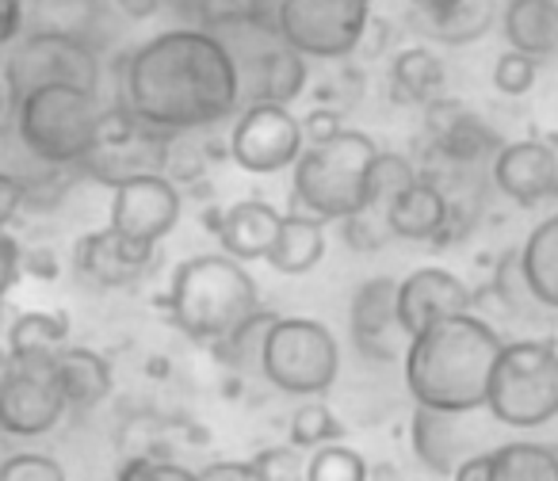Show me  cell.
Here are the masks:
<instances>
[{"instance_id":"obj_1","label":"cell","mask_w":558,"mask_h":481,"mask_svg":"<svg viewBox=\"0 0 558 481\" xmlns=\"http://www.w3.org/2000/svg\"><path fill=\"white\" fill-rule=\"evenodd\" d=\"M116 103L169 138L207 131L241 111L238 65L207 27H169L123 58Z\"/></svg>"},{"instance_id":"obj_2","label":"cell","mask_w":558,"mask_h":481,"mask_svg":"<svg viewBox=\"0 0 558 481\" xmlns=\"http://www.w3.org/2000/svg\"><path fill=\"white\" fill-rule=\"evenodd\" d=\"M505 336L478 313H456L410 336L402 356V379L413 405L440 412L486 409L489 374L501 356Z\"/></svg>"},{"instance_id":"obj_3","label":"cell","mask_w":558,"mask_h":481,"mask_svg":"<svg viewBox=\"0 0 558 481\" xmlns=\"http://www.w3.org/2000/svg\"><path fill=\"white\" fill-rule=\"evenodd\" d=\"M161 306L187 341L215 348L248 313L260 310V287L248 275V268L226 257L222 249L199 252V257H187L172 268Z\"/></svg>"},{"instance_id":"obj_4","label":"cell","mask_w":558,"mask_h":481,"mask_svg":"<svg viewBox=\"0 0 558 481\" xmlns=\"http://www.w3.org/2000/svg\"><path fill=\"white\" fill-rule=\"evenodd\" d=\"M104 111H108V103L100 100V92L73 85H47L16 100L12 134L47 169L81 172L100 141Z\"/></svg>"},{"instance_id":"obj_5","label":"cell","mask_w":558,"mask_h":481,"mask_svg":"<svg viewBox=\"0 0 558 481\" xmlns=\"http://www.w3.org/2000/svg\"><path fill=\"white\" fill-rule=\"evenodd\" d=\"M379 157L372 134L344 126L337 138L306 146L291 164V210L318 222H344L372 199V164Z\"/></svg>"},{"instance_id":"obj_6","label":"cell","mask_w":558,"mask_h":481,"mask_svg":"<svg viewBox=\"0 0 558 481\" xmlns=\"http://www.w3.org/2000/svg\"><path fill=\"white\" fill-rule=\"evenodd\" d=\"M486 412L512 432H532L558 417V344L550 336H517L501 344Z\"/></svg>"},{"instance_id":"obj_7","label":"cell","mask_w":558,"mask_h":481,"mask_svg":"<svg viewBox=\"0 0 558 481\" xmlns=\"http://www.w3.org/2000/svg\"><path fill=\"white\" fill-rule=\"evenodd\" d=\"M341 374V344L318 318H276L264 336L260 379L288 397H326Z\"/></svg>"},{"instance_id":"obj_8","label":"cell","mask_w":558,"mask_h":481,"mask_svg":"<svg viewBox=\"0 0 558 481\" xmlns=\"http://www.w3.org/2000/svg\"><path fill=\"white\" fill-rule=\"evenodd\" d=\"M276 27L306 62H341L364 47L372 4L360 0H279Z\"/></svg>"},{"instance_id":"obj_9","label":"cell","mask_w":558,"mask_h":481,"mask_svg":"<svg viewBox=\"0 0 558 481\" xmlns=\"http://www.w3.org/2000/svg\"><path fill=\"white\" fill-rule=\"evenodd\" d=\"M4 77H9L16 100L47 85H73V88H88V92H100L104 65L88 39L32 32L12 42L9 62H4Z\"/></svg>"},{"instance_id":"obj_10","label":"cell","mask_w":558,"mask_h":481,"mask_svg":"<svg viewBox=\"0 0 558 481\" xmlns=\"http://www.w3.org/2000/svg\"><path fill=\"white\" fill-rule=\"evenodd\" d=\"M70 417L54 374V356L12 359L0 363V435L9 440H43Z\"/></svg>"},{"instance_id":"obj_11","label":"cell","mask_w":558,"mask_h":481,"mask_svg":"<svg viewBox=\"0 0 558 481\" xmlns=\"http://www.w3.org/2000/svg\"><path fill=\"white\" fill-rule=\"evenodd\" d=\"M303 149V123L283 103H245L233 115L230 161L248 176H271V172L291 169Z\"/></svg>"},{"instance_id":"obj_12","label":"cell","mask_w":558,"mask_h":481,"mask_svg":"<svg viewBox=\"0 0 558 481\" xmlns=\"http://www.w3.org/2000/svg\"><path fill=\"white\" fill-rule=\"evenodd\" d=\"M169 141H172L169 134H157L154 126L138 123L131 111L111 103L104 111L100 141H96L93 157H88L81 172L104 180L108 187L123 184L131 176H146V172H165Z\"/></svg>"},{"instance_id":"obj_13","label":"cell","mask_w":558,"mask_h":481,"mask_svg":"<svg viewBox=\"0 0 558 481\" xmlns=\"http://www.w3.org/2000/svg\"><path fill=\"white\" fill-rule=\"evenodd\" d=\"M180 214H184V195L177 180H169L165 172H146L111 187L108 225L142 245H161L177 230Z\"/></svg>"},{"instance_id":"obj_14","label":"cell","mask_w":558,"mask_h":481,"mask_svg":"<svg viewBox=\"0 0 558 481\" xmlns=\"http://www.w3.org/2000/svg\"><path fill=\"white\" fill-rule=\"evenodd\" d=\"M349 336L356 351L372 363H402L410 333L398 318V280L372 275L356 287L349 303Z\"/></svg>"},{"instance_id":"obj_15","label":"cell","mask_w":558,"mask_h":481,"mask_svg":"<svg viewBox=\"0 0 558 481\" xmlns=\"http://www.w3.org/2000/svg\"><path fill=\"white\" fill-rule=\"evenodd\" d=\"M486 409L478 412H440V409H421L413 405V417H410V443H413V455L425 470L433 473H451L466 462L471 455H482L489 451L494 443L486 440L474 420L482 417Z\"/></svg>"},{"instance_id":"obj_16","label":"cell","mask_w":558,"mask_h":481,"mask_svg":"<svg viewBox=\"0 0 558 481\" xmlns=\"http://www.w3.org/2000/svg\"><path fill=\"white\" fill-rule=\"evenodd\" d=\"M154 264H157V245L131 240L111 230V225L85 233L73 245V272H77L81 283H88L96 291L134 287Z\"/></svg>"},{"instance_id":"obj_17","label":"cell","mask_w":558,"mask_h":481,"mask_svg":"<svg viewBox=\"0 0 558 481\" xmlns=\"http://www.w3.org/2000/svg\"><path fill=\"white\" fill-rule=\"evenodd\" d=\"M489 184L517 207L558 199V149L539 138L501 141L489 161Z\"/></svg>"},{"instance_id":"obj_18","label":"cell","mask_w":558,"mask_h":481,"mask_svg":"<svg viewBox=\"0 0 558 481\" xmlns=\"http://www.w3.org/2000/svg\"><path fill=\"white\" fill-rule=\"evenodd\" d=\"M425 126L433 157L451 164V169H471L478 161H494V153L501 149V138L494 134V126L474 115L466 103H456L448 96L428 103Z\"/></svg>"},{"instance_id":"obj_19","label":"cell","mask_w":558,"mask_h":481,"mask_svg":"<svg viewBox=\"0 0 558 481\" xmlns=\"http://www.w3.org/2000/svg\"><path fill=\"white\" fill-rule=\"evenodd\" d=\"M474 310V291L466 280H459L448 268H417L405 280H398V318H402L405 333H421V329L436 325L444 318Z\"/></svg>"},{"instance_id":"obj_20","label":"cell","mask_w":558,"mask_h":481,"mask_svg":"<svg viewBox=\"0 0 558 481\" xmlns=\"http://www.w3.org/2000/svg\"><path fill=\"white\" fill-rule=\"evenodd\" d=\"M501 20V0H410V27L436 47H471Z\"/></svg>"},{"instance_id":"obj_21","label":"cell","mask_w":558,"mask_h":481,"mask_svg":"<svg viewBox=\"0 0 558 481\" xmlns=\"http://www.w3.org/2000/svg\"><path fill=\"white\" fill-rule=\"evenodd\" d=\"M448 218L451 195L433 176H417L405 192H398L387 202V230L390 237L402 240H433V245H440L444 233H448Z\"/></svg>"},{"instance_id":"obj_22","label":"cell","mask_w":558,"mask_h":481,"mask_svg":"<svg viewBox=\"0 0 558 481\" xmlns=\"http://www.w3.org/2000/svg\"><path fill=\"white\" fill-rule=\"evenodd\" d=\"M279 210L271 207L268 199H238L226 210H218L215 222V237L218 249L226 257L241 260V264H253V260H264L271 249V240L279 233Z\"/></svg>"},{"instance_id":"obj_23","label":"cell","mask_w":558,"mask_h":481,"mask_svg":"<svg viewBox=\"0 0 558 481\" xmlns=\"http://www.w3.org/2000/svg\"><path fill=\"white\" fill-rule=\"evenodd\" d=\"M54 374L62 386L65 409L70 412H88L96 405H104L116 390V374H111L108 356L81 344H65L54 356Z\"/></svg>"},{"instance_id":"obj_24","label":"cell","mask_w":558,"mask_h":481,"mask_svg":"<svg viewBox=\"0 0 558 481\" xmlns=\"http://www.w3.org/2000/svg\"><path fill=\"white\" fill-rule=\"evenodd\" d=\"M497 24L517 54H527L532 62L558 58V0H509Z\"/></svg>"},{"instance_id":"obj_25","label":"cell","mask_w":558,"mask_h":481,"mask_svg":"<svg viewBox=\"0 0 558 481\" xmlns=\"http://www.w3.org/2000/svg\"><path fill=\"white\" fill-rule=\"evenodd\" d=\"M322 257H326V222L288 210L279 218V233L264 260L279 275H306L322 264Z\"/></svg>"},{"instance_id":"obj_26","label":"cell","mask_w":558,"mask_h":481,"mask_svg":"<svg viewBox=\"0 0 558 481\" xmlns=\"http://www.w3.org/2000/svg\"><path fill=\"white\" fill-rule=\"evenodd\" d=\"M520 268H524L535 303L550 318H558V210L532 225V233L520 245Z\"/></svg>"},{"instance_id":"obj_27","label":"cell","mask_w":558,"mask_h":481,"mask_svg":"<svg viewBox=\"0 0 558 481\" xmlns=\"http://www.w3.org/2000/svg\"><path fill=\"white\" fill-rule=\"evenodd\" d=\"M444 62L428 47H410L395 58L390 65V92L395 100L413 103V108H428V103L444 100Z\"/></svg>"},{"instance_id":"obj_28","label":"cell","mask_w":558,"mask_h":481,"mask_svg":"<svg viewBox=\"0 0 558 481\" xmlns=\"http://www.w3.org/2000/svg\"><path fill=\"white\" fill-rule=\"evenodd\" d=\"M474 303H494L501 318L512 321H543L550 318L539 303H535L532 287L524 280V268H520V249H509L501 260L494 264L486 291H474Z\"/></svg>"},{"instance_id":"obj_29","label":"cell","mask_w":558,"mask_h":481,"mask_svg":"<svg viewBox=\"0 0 558 481\" xmlns=\"http://www.w3.org/2000/svg\"><path fill=\"white\" fill-rule=\"evenodd\" d=\"M24 4V35L50 32V35H77L93 42L96 20H100L104 0H20Z\"/></svg>"},{"instance_id":"obj_30","label":"cell","mask_w":558,"mask_h":481,"mask_svg":"<svg viewBox=\"0 0 558 481\" xmlns=\"http://www.w3.org/2000/svg\"><path fill=\"white\" fill-rule=\"evenodd\" d=\"M9 351L12 359H39V356H58L70 344V318L58 310H24L16 313V321L9 325Z\"/></svg>"},{"instance_id":"obj_31","label":"cell","mask_w":558,"mask_h":481,"mask_svg":"<svg viewBox=\"0 0 558 481\" xmlns=\"http://www.w3.org/2000/svg\"><path fill=\"white\" fill-rule=\"evenodd\" d=\"M489 481H558V451L535 440H509L489 451Z\"/></svg>"},{"instance_id":"obj_32","label":"cell","mask_w":558,"mask_h":481,"mask_svg":"<svg viewBox=\"0 0 558 481\" xmlns=\"http://www.w3.org/2000/svg\"><path fill=\"white\" fill-rule=\"evenodd\" d=\"M279 313L271 310H256L248 313L245 321H241L238 329H233L226 341L215 344V356L222 359L226 367H233V371L241 374H260V351H264V336H268V329L276 325Z\"/></svg>"},{"instance_id":"obj_33","label":"cell","mask_w":558,"mask_h":481,"mask_svg":"<svg viewBox=\"0 0 558 481\" xmlns=\"http://www.w3.org/2000/svg\"><path fill=\"white\" fill-rule=\"evenodd\" d=\"M288 432L299 451H318V447H329V443H344L341 417H337L322 397H306V402L291 412Z\"/></svg>"},{"instance_id":"obj_34","label":"cell","mask_w":558,"mask_h":481,"mask_svg":"<svg viewBox=\"0 0 558 481\" xmlns=\"http://www.w3.org/2000/svg\"><path fill=\"white\" fill-rule=\"evenodd\" d=\"M306 481H372V466L349 443H329V447L311 451Z\"/></svg>"},{"instance_id":"obj_35","label":"cell","mask_w":558,"mask_h":481,"mask_svg":"<svg viewBox=\"0 0 558 481\" xmlns=\"http://www.w3.org/2000/svg\"><path fill=\"white\" fill-rule=\"evenodd\" d=\"M116 481H203V478L192 466H180V462H172V458H157V455L138 451V455H126L123 462H119Z\"/></svg>"},{"instance_id":"obj_36","label":"cell","mask_w":558,"mask_h":481,"mask_svg":"<svg viewBox=\"0 0 558 481\" xmlns=\"http://www.w3.org/2000/svg\"><path fill=\"white\" fill-rule=\"evenodd\" d=\"M0 481H70L65 466L47 451H12L0 458Z\"/></svg>"},{"instance_id":"obj_37","label":"cell","mask_w":558,"mask_h":481,"mask_svg":"<svg viewBox=\"0 0 558 481\" xmlns=\"http://www.w3.org/2000/svg\"><path fill=\"white\" fill-rule=\"evenodd\" d=\"M248 462L260 473V481H306V451H299L295 443L260 447Z\"/></svg>"},{"instance_id":"obj_38","label":"cell","mask_w":558,"mask_h":481,"mask_svg":"<svg viewBox=\"0 0 558 481\" xmlns=\"http://www.w3.org/2000/svg\"><path fill=\"white\" fill-rule=\"evenodd\" d=\"M535 77H539V62H532L527 54H517V50H505L494 62V88L501 96H527L535 88Z\"/></svg>"},{"instance_id":"obj_39","label":"cell","mask_w":558,"mask_h":481,"mask_svg":"<svg viewBox=\"0 0 558 481\" xmlns=\"http://www.w3.org/2000/svg\"><path fill=\"white\" fill-rule=\"evenodd\" d=\"M303 138L306 146H318V141H329L337 138V134L344 131V111L341 108H326V103H318V108H311L303 119Z\"/></svg>"},{"instance_id":"obj_40","label":"cell","mask_w":558,"mask_h":481,"mask_svg":"<svg viewBox=\"0 0 558 481\" xmlns=\"http://www.w3.org/2000/svg\"><path fill=\"white\" fill-rule=\"evenodd\" d=\"M20 275H24V249L9 230H0V303L12 295Z\"/></svg>"},{"instance_id":"obj_41","label":"cell","mask_w":558,"mask_h":481,"mask_svg":"<svg viewBox=\"0 0 558 481\" xmlns=\"http://www.w3.org/2000/svg\"><path fill=\"white\" fill-rule=\"evenodd\" d=\"M27 202V184L12 172H0V230H9Z\"/></svg>"},{"instance_id":"obj_42","label":"cell","mask_w":558,"mask_h":481,"mask_svg":"<svg viewBox=\"0 0 558 481\" xmlns=\"http://www.w3.org/2000/svg\"><path fill=\"white\" fill-rule=\"evenodd\" d=\"M203 481H260V473L253 470L248 458H222V462H210L199 470Z\"/></svg>"},{"instance_id":"obj_43","label":"cell","mask_w":558,"mask_h":481,"mask_svg":"<svg viewBox=\"0 0 558 481\" xmlns=\"http://www.w3.org/2000/svg\"><path fill=\"white\" fill-rule=\"evenodd\" d=\"M20 35H24V4L0 0V47H12Z\"/></svg>"},{"instance_id":"obj_44","label":"cell","mask_w":558,"mask_h":481,"mask_svg":"<svg viewBox=\"0 0 558 481\" xmlns=\"http://www.w3.org/2000/svg\"><path fill=\"white\" fill-rule=\"evenodd\" d=\"M104 4H111L126 20H149L157 16V9H161L165 0H104Z\"/></svg>"},{"instance_id":"obj_45","label":"cell","mask_w":558,"mask_h":481,"mask_svg":"<svg viewBox=\"0 0 558 481\" xmlns=\"http://www.w3.org/2000/svg\"><path fill=\"white\" fill-rule=\"evenodd\" d=\"M489 451H494V447H489ZM489 451L466 458V462L451 473V481H489Z\"/></svg>"},{"instance_id":"obj_46","label":"cell","mask_w":558,"mask_h":481,"mask_svg":"<svg viewBox=\"0 0 558 481\" xmlns=\"http://www.w3.org/2000/svg\"><path fill=\"white\" fill-rule=\"evenodd\" d=\"M24 272H32V275H58V264H54V257H50V252H32V257H27L24 252Z\"/></svg>"},{"instance_id":"obj_47","label":"cell","mask_w":558,"mask_h":481,"mask_svg":"<svg viewBox=\"0 0 558 481\" xmlns=\"http://www.w3.org/2000/svg\"><path fill=\"white\" fill-rule=\"evenodd\" d=\"M12 115H16V92H12L9 77L0 73V123H12Z\"/></svg>"},{"instance_id":"obj_48","label":"cell","mask_w":558,"mask_h":481,"mask_svg":"<svg viewBox=\"0 0 558 481\" xmlns=\"http://www.w3.org/2000/svg\"><path fill=\"white\" fill-rule=\"evenodd\" d=\"M550 341H555V344H558V325H555V333H550Z\"/></svg>"},{"instance_id":"obj_49","label":"cell","mask_w":558,"mask_h":481,"mask_svg":"<svg viewBox=\"0 0 558 481\" xmlns=\"http://www.w3.org/2000/svg\"><path fill=\"white\" fill-rule=\"evenodd\" d=\"M360 4H372V0H360Z\"/></svg>"}]
</instances>
